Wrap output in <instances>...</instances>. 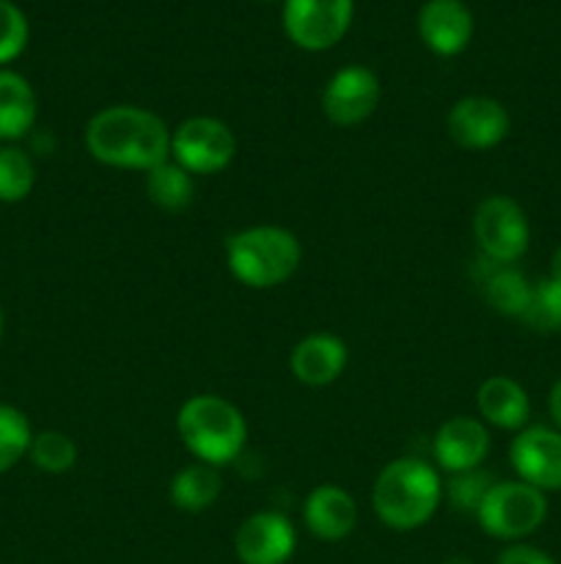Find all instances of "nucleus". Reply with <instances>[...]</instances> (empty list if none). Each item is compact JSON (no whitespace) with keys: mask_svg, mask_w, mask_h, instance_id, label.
I'll return each instance as SVG.
<instances>
[{"mask_svg":"<svg viewBox=\"0 0 561 564\" xmlns=\"http://www.w3.org/2000/svg\"><path fill=\"white\" fill-rule=\"evenodd\" d=\"M509 460L520 482L542 494L561 490V433L556 427H522L512 441Z\"/></svg>","mask_w":561,"mask_h":564,"instance_id":"11","label":"nucleus"},{"mask_svg":"<svg viewBox=\"0 0 561 564\" xmlns=\"http://www.w3.org/2000/svg\"><path fill=\"white\" fill-rule=\"evenodd\" d=\"M473 284L482 290L484 301L493 312L504 317L520 319L526 314L528 301H531L534 284L515 268V264H501L479 253L471 264Z\"/></svg>","mask_w":561,"mask_h":564,"instance_id":"16","label":"nucleus"},{"mask_svg":"<svg viewBox=\"0 0 561 564\" xmlns=\"http://www.w3.org/2000/svg\"><path fill=\"white\" fill-rule=\"evenodd\" d=\"M237 158V135L223 119L193 116L170 130V160L193 176H212Z\"/></svg>","mask_w":561,"mask_h":564,"instance_id":"6","label":"nucleus"},{"mask_svg":"<svg viewBox=\"0 0 561 564\" xmlns=\"http://www.w3.org/2000/svg\"><path fill=\"white\" fill-rule=\"evenodd\" d=\"M38 99L31 83L11 69H0V141H20L36 124Z\"/></svg>","mask_w":561,"mask_h":564,"instance_id":"19","label":"nucleus"},{"mask_svg":"<svg viewBox=\"0 0 561 564\" xmlns=\"http://www.w3.org/2000/svg\"><path fill=\"white\" fill-rule=\"evenodd\" d=\"M534 334H559L561 330V281L542 279L534 284L531 301H528L526 314L520 317Z\"/></svg>","mask_w":561,"mask_h":564,"instance_id":"23","label":"nucleus"},{"mask_svg":"<svg viewBox=\"0 0 561 564\" xmlns=\"http://www.w3.org/2000/svg\"><path fill=\"white\" fill-rule=\"evenodd\" d=\"M302 246L284 226H251L226 240L229 273L248 290H275L300 270Z\"/></svg>","mask_w":561,"mask_h":564,"instance_id":"4","label":"nucleus"},{"mask_svg":"<svg viewBox=\"0 0 561 564\" xmlns=\"http://www.w3.org/2000/svg\"><path fill=\"white\" fill-rule=\"evenodd\" d=\"M176 433L198 463L220 468L242 455L248 424L240 408L226 397L196 394L182 402L176 413Z\"/></svg>","mask_w":561,"mask_h":564,"instance_id":"3","label":"nucleus"},{"mask_svg":"<svg viewBox=\"0 0 561 564\" xmlns=\"http://www.w3.org/2000/svg\"><path fill=\"white\" fill-rule=\"evenodd\" d=\"M36 185V165L33 158L20 147L0 149V202H25Z\"/></svg>","mask_w":561,"mask_h":564,"instance_id":"22","label":"nucleus"},{"mask_svg":"<svg viewBox=\"0 0 561 564\" xmlns=\"http://www.w3.org/2000/svg\"><path fill=\"white\" fill-rule=\"evenodd\" d=\"M355 0H284L280 22L295 47L324 53L346 36Z\"/></svg>","mask_w":561,"mask_h":564,"instance_id":"8","label":"nucleus"},{"mask_svg":"<svg viewBox=\"0 0 561 564\" xmlns=\"http://www.w3.org/2000/svg\"><path fill=\"white\" fill-rule=\"evenodd\" d=\"M476 408L484 424L509 430V433H520L528 419H531L528 391L515 378H506V375H493V378L479 386Z\"/></svg>","mask_w":561,"mask_h":564,"instance_id":"18","label":"nucleus"},{"mask_svg":"<svg viewBox=\"0 0 561 564\" xmlns=\"http://www.w3.org/2000/svg\"><path fill=\"white\" fill-rule=\"evenodd\" d=\"M383 88L369 66H341L322 88V113L336 127H358L372 119Z\"/></svg>","mask_w":561,"mask_h":564,"instance_id":"10","label":"nucleus"},{"mask_svg":"<svg viewBox=\"0 0 561 564\" xmlns=\"http://www.w3.org/2000/svg\"><path fill=\"white\" fill-rule=\"evenodd\" d=\"M264 3H275V0H264Z\"/></svg>","mask_w":561,"mask_h":564,"instance_id":"33","label":"nucleus"},{"mask_svg":"<svg viewBox=\"0 0 561 564\" xmlns=\"http://www.w3.org/2000/svg\"><path fill=\"white\" fill-rule=\"evenodd\" d=\"M0 339H3V312H0Z\"/></svg>","mask_w":561,"mask_h":564,"instance_id":"32","label":"nucleus"},{"mask_svg":"<svg viewBox=\"0 0 561 564\" xmlns=\"http://www.w3.org/2000/svg\"><path fill=\"white\" fill-rule=\"evenodd\" d=\"M440 564H473L468 556H449V560H443Z\"/></svg>","mask_w":561,"mask_h":564,"instance_id":"31","label":"nucleus"},{"mask_svg":"<svg viewBox=\"0 0 561 564\" xmlns=\"http://www.w3.org/2000/svg\"><path fill=\"white\" fill-rule=\"evenodd\" d=\"M220 488H223V482H220L218 468L207 466V463H190L182 471H176L168 494L176 510L204 512L218 501Z\"/></svg>","mask_w":561,"mask_h":564,"instance_id":"21","label":"nucleus"},{"mask_svg":"<svg viewBox=\"0 0 561 564\" xmlns=\"http://www.w3.org/2000/svg\"><path fill=\"white\" fill-rule=\"evenodd\" d=\"M512 119L504 102L493 97H482V94H471L451 105L449 116H446V132L451 141L468 152H484L493 149L509 135Z\"/></svg>","mask_w":561,"mask_h":564,"instance_id":"9","label":"nucleus"},{"mask_svg":"<svg viewBox=\"0 0 561 564\" xmlns=\"http://www.w3.org/2000/svg\"><path fill=\"white\" fill-rule=\"evenodd\" d=\"M346 361H350V350H346L344 339L319 330V334L302 336L292 347L289 369L297 383L308 386V389H324L341 378Z\"/></svg>","mask_w":561,"mask_h":564,"instance_id":"15","label":"nucleus"},{"mask_svg":"<svg viewBox=\"0 0 561 564\" xmlns=\"http://www.w3.org/2000/svg\"><path fill=\"white\" fill-rule=\"evenodd\" d=\"M432 455L438 466L449 474L482 468L490 455V433L482 419L451 416L438 427L432 441Z\"/></svg>","mask_w":561,"mask_h":564,"instance_id":"14","label":"nucleus"},{"mask_svg":"<svg viewBox=\"0 0 561 564\" xmlns=\"http://www.w3.org/2000/svg\"><path fill=\"white\" fill-rule=\"evenodd\" d=\"M418 36L429 53L454 58L471 44L476 22L465 0H427L418 9Z\"/></svg>","mask_w":561,"mask_h":564,"instance_id":"13","label":"nucleus"},{"mask_svg":"<svg viewBox=\"0 0 561 564\" xmlns=\"http://www.w3.org/2000/svg\"><path fill=\"white\" fill-rule=\"evenodd\" d=\"M548 411H550V419H553L556 430L561 433V378L556 380L553 389H550L548 394Z\"/></svg>","mask_w":561,"mask_h":564,"instance_id":"29","label":"nucleus"},{"mask_svg":"<svg viewBox=\"0 0 561 564\" xmlns=\"http://www.w3.org/2000/svg\"><path fill=\"white\" fill-rule=\"evenodd\" d=\"M495 482H498V479H495L490 471H484V468L449 474V479L443 482V499L449 501L457 512L476 516L484 496L490 494V488H493Z\"/></svg>","mask_w":561,"mask_h":564,"instance_id":"25","label":"nucleus"},{"mask_svg":"<svg viewBox=\"0 0 561 564\" xmlns=\"http://www.w3.org/2000/svg\"><path fill=\"white\" fill-rule=\"evenodd\" d=\"M550 279H556V281H561V246L556 248L553 251V257H550Z\"/></svg>","mask_w":561,"mask_h":564,"instance_id":"30","label":"nucleus"},{"mask_svg":"<svg viewBox=\"0 0 561 564\" xmlns=\"http://www.w3.org/2000/svg\"><path fill=\"white\" fill-rule=\"evenodd\" d=\"M443 501V479L418 457H399L377 474L372 488V507L380 523L394 532H413L427 527Z\"/></svg>","mask_w":561,"mask_h":564,"instance_id":"2","label":"nucleus"},{"mask_svg":"<svg viewBox=\"0 0 561 564\" xmlns=\"http://www.w3.org/2000/svg\"><path fill=\"white\" fill-rule=\"evenodd\" d=\"M86 149L97 163L146 174L170 158V130L152 110L110 105L88 119Z\"/></svg>","mask_w":561,"mask_h":564,"instance_id":"1","label":"nucleus"},{"mask_svg":"<svg viewBox=\"0 0 561 564\" xmlns=\"http://www.w3.org/2000/svg\"><path fill=\"white\" fill-rule=\"evenodd\" d=\"M28 36H31V28L20 6L0 0V64L20 58L22 50L28 47Z\"/></svg>","mask_w":561,"mask_h":564,"instance_id":"27","label":"nucleus"},{"mask_svg":"<svg viewBox=\"0 0 561 564\" xmlns=\"http://www.w3.org/2000/svg\"><path fill=\"white\" fill-rule=\"evenodd\" d=\"M495 564H556V560L550 554H544V551L534 549V545L512 543L509 549L501 551Z\"/></svg>","mask_w":561,"mask_h":564,"instance_id":"28","label":"nucleus"},{"mask_svg":"<svg viewBox=\"0 0 561 564\" xmlns=\"http://www.w3.org/2000/svg\"><path fill=\"white\" fill-rule=\"evenodd\" d=\"M143 187H146V196L154 207H160L163 213H185L193 204L196 196V182L193 174H187L179 163L174 160H165V163L154 165L152 171H146L143 176Z\"/></svg>","mask_w":561,"mask_h":564,"instance_id":"20","label":"nucleus"},{"mask_svg":"<svg viewBox=\"0 0 561 564\" xmlns=\"http://www.w3.org/2000/svg\"><path fill=\"white\" fill-rule=\"evenodd\" d=\"M33 441L31 422L14 405H0V474L11 471L28 455Z\"/></svg>","mask_w":561,"mask_h":564,"instance_id":"26","label":"nucleus"},{"mask_svg":"<svg viewBox=\"0 0 561 564\" xmlns=\"http://www.w3.org/2000/svg\"><path fill=\"white\" fill-rule=\"evenodd\" d=\"M297 534L286 516L253 512L234 534V554L242 564H286L295 554Z\"/></svg>","mask_w":561,"mask_h":564,"instance_id":"12","label":"nucleus"},{"mask_svg":"<svg viewBox=\"0 0 561 564\" xmlns=\"http://www.w3.org/2000/svg\"><path fill=\"white\" fill-rule=\"evenodd\" d=\"M77 444L61 430H42V433L33 435L31 449L28 457L33 460V466L42 468L47 474H66L75 468L77 463Z\"/></svg>","mask_w":561,"mask_h":564,"instance_id":"24","label":"nucleus"},{"mask_svg":"<svg viewBox=\"0 0 561 564\" xmlns=\"http://www.w3.org/2000/svg\"><path fill=\"white\" fill-rule=\"evenodd\" d=\"M471 229L479 253L501 264H515L531 242L526 209L512 196H501V193L479 202Z\"/></svg>","mask_w":561,"mask_h":564,"instance_id":"7","label":"nucleus"},{"mask_svg":"<svg viewBox=\"0 0 561 564\" xmlns=\"http://www.w3.org/2000/svg\"><path fill=\"white\" fill-rule=\"evenodd\" d=\"M476 521L490 538L520 543L548 521V494L520 479L495 482L479 507Z\"/></svg>","mask_w":561,"mask_h":564,"instance_id":"5","label":"nucleus"},{"mask_svg":"<svg viewBox=\"0 0 561 564\" xmlns=\"http://www.w3.org/2000/svg\"><path fill=\"white\" fill-rule=\"evenodd\" d=\"M302 523L322 543H339L355 529L358 505L339 485H319L302 505Z\"/></svg>","mask_w":561,"mask_h":564,"instance_id":"17","label":"nucleus"}]
</instances>
